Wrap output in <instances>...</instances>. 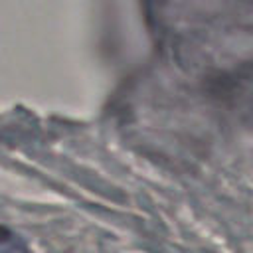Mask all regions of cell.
<instances>
[{
	"label": "cell",
	"mask_w": 253,
	"mask_h": 253,
	"mask_svg": "<svg viewBox=\"0 0 253 253\" xmlns=\"http://www.w3.org/2000/svg\"><path fill=\"white\" fill-rule=\"evenodd\" d=\"M0 253H30V249L16 233L0 225Z\"/></svg>",
	"instance_id": "obj_1"
}]
</instances>
